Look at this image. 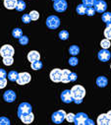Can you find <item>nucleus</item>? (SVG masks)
Returning <instances> with one entry per match:
<instances>
[{
	"label": "nucleus",
	"instance_id": "393cba45",
	"mask_svg": "<svg viewBox=\"0 0 111 125\" xmlns=\"http://www.w3.org/2000/svg\"><path fill=\"white\" fill-rule=\"evenodd\" d=\"M12 36L15 39H20L23 36V31L20 28H16V29H14L12 31Z\"/></svg>",
	"mask_w": 111,
	"mask_h": 125
},
{
	"label": "nucleus",
	"instance_id": "2f4dec72",
	"mask_svg": "<svg viewBox=\"0 0 111 125\" xmlns=\"http://www.w3.org/2000/svg\"><path fill=\"white\" fill-rule=\"evenodd\" d=\"M69 64L71 65V66H77L78 65V63H79V59L77 58V57H75V56H73V57H70L69 58Z\"/></svg>",
	"mask_w": 111,
	"mask_h": 125
},
{
	"label": "nucleus",
	"instance_id": "79ce46f5",
	"mask_svg": "<svg viewBox=\"0 0 111 125\" xmlns=\"http://www.w3.org/2000/svg\"><path fill=\"white\" fill-rule=\"evenodd\" d=\"M85 125H94V121L92 120V119H90V118H88L87 121H86V123H85Z\"/></svg>",
	"mask_w": 111,
	"mask_h": 125
},
{
	"label": "nucleus",
	"instance_id": "f704fd0d",
	"mask_svg": "<svg viewBox=\"0 0 111 125\" xmlns=\"http://www.w3.org/2000/svg\"><path fill=\"white\" fill-rule=\"evenodd\" d=\"M31 21L32 20H31V17L29 14H24L22 16V22L24 24H29V23H31Z\"/></svg>",
	"mask_w": 111,
	"mask_h": 125
},
{
	"label": "nucleus",
	"instance_id": "a18cd8bd",
	"mask_svg": "<svg viewBox=\"0 0 111 125\" xmlns=\"http://www.w3.org/2000/svg\"><path fill=\"white\" fill-rule=\"evenodd\" d=\"M52 1H53V2H54V1H56V0H52Z\"/></svg>",
	"mask_w": 111,
	"mask_h": 125
},
{
	"label": "nucleus",
	"instance_id": "f8f14e48",
	"mask_svg": "<svg viewBox=\"0 0 111 125\" xmlns=\"http://www.w3.org/2000/svg\"><path fill=\"white\" fill-rule=\"evenodd\" d=\"M97 57H98V59H99L100 61H102V62H107V61H109L110 58H111V52H110L108 49H103V48H102L101 50L98 51Z\"/></svg>",
	"mask_w": 111,
	"mask_h": 125
},
{
	"label": "nucleus",
	"instance_id": "cd10ccee",
	"mask_svg": "<svg viewBox=\"0 0 111 125\" xmlns=\"http://www.w3.org/2000/svg\"><path fill=\"white\" fill-rule=\"evenodd\" d=\"M100 46H101L103 49H108V48L111 46V42H110L109 40L104 39V40H102V41L100 42Z\"/></svg>",
	"mask_w": 111,
	"mask_h": 125
},
{
	"label": "nucleus",
	"instance_id": "412c9836",
	"mask_svg": "<svg viewBox=\"0 0 111 125\" xmlns=\"http://www.w3.org/2000/svg\"><path fill=\"white\" fill-rule=\"evenodd\" d=\"M27 8V5H26V2L24 1V0H18V2H17V5H16V10L18 12H22L24 11L25 9Z\"/></svg>",
	"mask_w": 111,
	"mask_h": 125
},
{
	"label": "nucleus",
	"instance_id": "f257e3e1",
	"mask_svg": "<svg viewBox=\"0 0 111 125\" xmlns=\"http://www.w3.org/2000/svg\"><path fill=\"white\" fill-rule=\"evenodd\" d=\"M71 93L73 96V102L77 104H80L83 103V99L86 96V90L81 85H75L71 89Z\"/></svg>",
	"mask_w": 111,
	"mask_h": 125
},
{
	"label": "nucleus",
	"instance_id": "2eb2a0df",
	"mask_svg": "<svg viewBox=\"0 0 111 125\" xmlns=\"http://www.w3.org/2000/svg\"><path fill=\"white\" fill-rule=\"evenodd\" d=\"M39 59H40V54L37 50H32V51L29 52V54H28V60H29L31 63L34 61L39 60Z\"/></svg>",
	"mask_w": 111,
	"mask_h": 125
},
{
	"label": "nucleus",
	"instance_id": "4c0bfd02",
	"mask_svg": "<svg viewBox=\"0 0 111 125\" xmlns=\"http://www.w3.org/2000/svg\"><path fill=\"white\" fill-rule=\"evenodd\" d=\"M68 122H74L75 120V114L74 113H68L66 114V118H65Z\"/></svg>",
	"mask_w": 111,
	"mask_h": 125
},
{
	"label": "nucleus",
	"instance_id": "a211bd4d",
	"mask_svg": "<svg viewBox=\"0 0 111 125\" xmlns=\"http://www.w3.org/2000/svg\"><path fill=\"white\" fill-rule=\"evenodd\" d=\"M108 84V80L105 76H99L97 77L96 79V85L99 87V88H105Z\"/></svg>",
	"mask_w": 111,
	"mask_h": 125
},
{
	"label": "nucleus",
	"instance_id": "dca6fc26",
	"mask_svg": "<svg viewBox=\"0 0 111 125\" xmlns=\"http://www.w3.org/2000/svg\"><path fill=\"white\" fill-rule=\"evenodd\" d=\"M20 119H21L22 122H24L26 124H30V123H32L34 121L35 116H34V113L33 112H30V113H28V114H25V115L21 116Z\"/></svg>",
	"mask_w": 111,
	"mask_h": 125
},
{
	"label": "nucleus",
	"instance_id": "39448f33",
	"mask_svg": "<svg viewBox=\"0 0 111 125\" xmlns=\"http://www.w3.org/2000/svg\"><path fill=\"white\" fill-rule=\"evenodd\" d=\"M53 8L56 12L62 13L67 10L68 3L66 0H56V1H54V3H53Z\"/></svg>",
	"mask_w": 111,
	"mask_h": 125
},
{
	"label": "nucleus",
	"instance_id": "ddd939ff",
	"mask_svg": "<svg viewBox=\"0 0 111 125\" xmlns=\"http://www.w3.org/2000/svg\"><path fill=\"white\" fill-rule=\"evenodd\" d=\"M16 99H17V95L12 90H8L3 94V100L6 103H13L16 101Z\"/></svg>",
	"mask_w": 111,
	"mask_h": 125
},
{
	"label": "nucleus",
	"instance_id": "f03ea898",
	"mask_svg": "<svg viewBox=\"0 0 111 125\" xmlns=\"http://www.w3.org/2000/svg\"><path fill=\"white\" fill-rule=\"evenodd\" d=\"M46 26L50 30H56L60 27V19L55 15H51L46 19Z\"/></svg>",
	"mask_w": 111,
	"mask_h": 125
},
{
	"label": "nucleus",
	"instance_id": "423d86ee",
	"mask_svg": "<svg viewBox=\"0 0 111 125\" xmlns=\"http://www.w3.org/2000/svg\"><path fill=\"white\" fill-rule=\"evenodd\" d=\"M15 53L14 47L10 44H4L1 48H0V55L2 57H7V56H13Z\"/></svg>",
	"mask_w": 111,
	"mask_h": 125
},
{
	"label": "nucleus",
	"instance_id": "a878e982",
	"mask_svg": "<svg viewBox=\"0 0 111 125\" xmlns=\"http://www.w3.org/2000/svg\"><path fill=\"white\" fill-rule=\"evenodd\" d=\"M101 19L105 24L110 23L111 22V12H104L101 16Z\"/></svg>",
	"mask_w": 111,
	"mask_h": 125
},
{
	"label": "nucleus",
	"instance_id": "6ab92c4d",
	"mask_svg": "<svg viewBox=\"0 0 111 125\" xmlns=\"http://www.w3.org/2000/svg\"><path fill=\"white\" fill-rule=\"evenodd\" d=\"M17 2H18V0H4V6L6 9L12 10L16 8Z\"/></svg>",
	"mask_w": 111,
	"mask_h": 125
},
{
	"label": "nucleus",
	"instance_id": "de8ad7c7",
	"mask_svg": "<svg viewBox=\"0 0 111 125\" xmlns=\"http://www.w3.org/2000/svg\"><path fill=\"white\" fill-rule=\"evenodd\" d=\"M95 1H96V0H95Z\"/></svg>",
	"mask_w": 111,
	"mask_h": 125
},
{
	"label": "nucleus",
	"instance_id": "6e6552de",
	"mask_svg": "<svg viewBox=\"0 0 111 125\" xmlns=\"http://www.w3.org/2000/svg\"><path fill=\"white\" fill-rule=\"evenodd\" d=\"M92 7L94 8L95 12L104 13L106 11V9H107V3L104 1V0H96Z\"/></svg>",
	"mask_w": 111,
	"mask_h": 125
},
{
	"label": "nucleus",
	"instance_id": "473e14b6",
	"mask_svg": "<svg viewBox=\"0 0 111 125\" xmlns=\"http://www.w3.org/2000/svg\"><path fill=\"white\" fill-rule=\"evenodd\" d=\"M104 37L107 40L111 41V28L110 27H106V29L104 30Z\"/></svg>",
	"mask_w": 111,
	"mask_h": 125
},
{
	"label": "nucleus",
	"instance_id": "a19ab883",
	"mask_svg": "<svg viewBox=\"0 0 111 125\" xmlns=\"http://www.w3.org/2000/svg\"><path fill=\"white\" fill-rule=\"evenodd\" d=\"M77 78H78L77 74L74 73V72H71V75H70V82H75V81L77 80Z\"/></svg>",
	"mask_w": 111,
	"mask_h": 125
},
{
	"label": "nucleus",
	"instance_id": "7ed1b4c3",
	"mask_svg": "<svg viewBox=\"0 0 111 125\" xmlns=\"http://www.w3.org/2000/svg\"><path fill=\"white\" fill-rule=\"evenodd\" d=\"M66 114H67V113H66L65 110H63V109L57 110V111H55V112L52 113V115H51V120H52L53 123L60 124V123H62V122L65 120Z\"/></svg>",
	"mask_w": 111,
	"mask_h": 125
},
{
	"label": "nucleus",
	"instance_id": "72a5a7b5",
	"mask_svg": "<svg viewBox=\"0 0 111 125\" xmlns=\"http://www.w3.org/2000/svg\"><path fill=\"white\" fill-rule=\"evenodd\" d=\"M83 1V4H84L86 7H92L95 0H82Z\"/></svg>",
	"mask_w": 111,
	"mask_h": 125
},
{
	"label": "nucleus",
	"instance_id": "9d476101",
	"mask_svg": "<svg viewBox=\"0 0 111 125\" xmlns=\"http://www.w3.org/2000/svg\"><path fill=\"white\" fill-rule=\"evenodd\" d=\"M89 118L88 114L85 113V112H79L77 114H75V124L76 125H85L87 119Z\"/></svg>",
	"mask_w": 111,
	"mask_h": 125
},
{
	"label": "nucleus",
	"instance_id": "bb28decb",
	"mask_svg": "<svg viewBox=\"0 0 111 125\" xmlns=\"http://www.w3.org/2000/svg\"><path fill=\"white\" fill-rule=\"evenodd\" d=\"M3 63L6 66H11L14 63V59L13 56H7V57H3Z\"/></svg>",
	"mask_w": 111,
	"mask_h": 125
},
{
	"label": "nucleus",
	"instance_id": "ea45409f",
	"mask_svg": "<svg viewBox=\"0 0 111 125\" xmlns=\"http://www.w3.org/2000/svg\"><path fill=\"white\" fill-rule=\"evenodd\" d=\"M7 77V72L2 69V68H0V79H4Z\"/></svg>",
	"mask_w": 111,
	"mask_h": 125
},
{
	"label": "nucleus",
	"instance_id": "b1692460",
	"mask_svg": "<svg viewBox=\"0 0 111 125\" xmlns=\"http://www.w3.org/2000/svg\"><path fill=\"white\" fill-rule=\"evenodd\" d=\"M86 10H87V7L84 4H79L76 7V12L79 15H86Z\"/></svg>",
	"mask_w": 111,
	"mask_h": 125
},
{
	"label": "nucleus",
	"instance_id": "c9c22d12",
	"mask_svg": "<svg viewBox=\"0 0 111 125\" xmlns=\"http://www.w3.org/2000/svg\"><path fill=\"white\" fill-rule=\"evenodd\" d=\"M0 125H10V120L5 116H1L0 117Z\"/></svg>",
	"mask_w": 111,
	"mask_h": 125
},
{
	"label": "nucleus",
	"instance_id": "5701e85b",
	"mask_svg": "<svg viewBox=\"0 0 111 125\" xmlns=\"http://www.w3.org/2000/svg\"><path fill=\"white\" fill-rule=\"evenodd\" d=\"M69 53L71 54V55H73V56H76V55H78L79 53H80V47L78 46V45H71L70 47H69Z\"/></svg>",
	"mask_w": 111,
	"mask_h": 125
},
{
	"label": "nucleus",
	"instance_id": "c85d7f7f",
	"mask_svg": "<svg viewBox=\"0 0 111 125\" xmlns=\"http://www.w3.org/2000/svg\"><path fill=\"white\" fill-rule=\"evenodd\" d=\"M59 39L61 41H67L69 39V33H68V31L62 30L61 32L59 33Z\"/></svg>",
	"mask_w": 111,
	"mask_h": 125
},
{
	"label": "nucleus",
	"instance_id": "9b49d317",
	"mask_svg": "<svg viewBox=\"0 0 111 125\" xmlns=\"http://www.w3.org/2000/svg\"><path fill=\"white\" fill-rule=\"evenodd\" d=\"M60 99L64 104H70L73 102V96H72V93L71 90H64L61 95H60Z\"/></svg>",
	"mask_w": 111,
	"mask_h": 125
},
{
	"label": "nucleus",
	"instance_id": "49530a36",
	"mask_svg": "<svg viewBox=\"0 0 111 125\" xmlns=\"http://www.w3.org/2000/svg\"><path fill=\"white\" fill-rule=\"evenodd\" d=\"M110 68H111V65H110Z\"/></svg>",
	"mask_w": 111,
	"mask_h": 125
},
{
	"label": "nucleus",
	"instance_id": "f3484780",
	"mask_svg": "<svg viewBox=\"0 0 111 125\" xmlns=\"http://www.w3.org/2000/svg\"><path fill=\"white\" fill-rule=\"evenodd\" d=\"M70 75H71V71L68 69H64L62 70V78H61V82L64 84L70 83Z\"/></svg>",
	"mask_w": 111,
	"mask_h": 125
},
{
	"label": "nucleus",
	"instance_id": "58836bf2",
	"mask_svg": "<svg viewBox=\"0 0 111 125\" xmlns=\"http://www.w3.org/2000/svg\"><path fill=\"white\" fill-rule=\"evenodd\" d=\"M7 85V79L4 78V79H0V89H3L5 88Z\"/></svg>",
	"mask_w": 111,
	"mask_h": 125
},
{
	"label": "nucleus",
	"instance_id": "aec40b11",
	"mask_svg": "<svg viewBox=\"0 0 111 125\" xmlns=\"http://www.w3.org/2000/svg\"><path fill=\"white\" fill-rule=\"evenodd\" d=\"M31 67H32L33 70L37 71V70H40L43 67V65H42V62L40 60H37V61L32 62V63H31Z\"/></svg>",
	"mask_w": 111,
	"mask_h": 125
},
{
	"label": "nucleus",
	"instance_id": "1a4fd4ad",
	"mask_svg": "<svg viewBox=\"0 0 111 125\" xmlns=\"http://www.w3.org/2000/svg\"><path fill=\"white\" fill-rule=\"evenodd\" d=\"M61 78H62V70L59 68H55L53 70H51L50 72V79L52 82L54 83H59L61 82Z\"/></svg>",
	"mask_w": 111,
	"mask_h": 125
},
{
	"label": "nucleus",
	"instance_id": "4be33fe9",
	"mask_svg": "<svg viewBox=\"0 0 111 125\" xmlns=\"http://www.w3.org/2000/svg\"><path fill=\"white\" fill-rule=\"evenodd\" d=\"M18 74H19V73H18L17 71H15V70L10 71V72L7 74V76H8V80L11 81V82H16L17 79H18Z\"/></svg>",
	"mask_w": 111,
	"mask_h": 125
},
{
	"label": "nucleus",
	"instance_id": "0eeeda50",
	"mask_svg": "<svg viewBox=\"0 0 111 125\" xmlns=\"http://www.w3.org/2000/svg\"><path fill=\"white\" fill-rule=\"evenodd\" d=\"M31 79H32V77L28 72H22V73L18 74V79L16 82L19 85H26L31 82Z\"/></svg>",
	"mask_w": 111,
	"mask_h": 125
},
{
	"label": "nucleus",
	"instance_id": "7c9ffc66",
	"mask_svg": "<svg viewBox=\"0 0 111 125\" xmlns=\"http://www.w3.org/2000/svg\"><path fill=\"white\" fill-rule=\"evenodd\" d=\"M19 43L21 45H27L29 43V38L27 36H22L20 39H19Z\"/></svg>",
	"mask_w": 111,
	"mask_h": 125
},
{
	"label": "nucleus",
	"instance_id": "4468645a",
	"mask_svg": "<svg viewBox=\"0 0 111 125\" xmlns=\"http://www.w3.org/2000/svg\"><path fill=\"white\" fill-rule=\"evenodd\" d=\"M97 124L98 125H110L111 120L108 118L106 113H102L97 117Z\"/></svg>",
	"mask_w": 111,
	"mask_h": 125
},
{
	"label": "nucleus",
	"instance_id": "e433bc0d",
	"mask_svg": "<svg viewBox=\"0 0 111 125\" xmlns=\"http://www.w3.org/2000/svg\"><path fill=\"white\" fill-rule=\"evenodd\" d=\"M86 14H87L88 16H90V17L93 16V15L95 14V10H94V8H93V7H87Z\"/></svg>",
	"mask_w": 111,
	"mask_h": 125
},
{
	"label": "nucleus",
	"instance_id": "37998d69",
	"mask_svg": "<svg viewBox=\"0 0 111 125\" xmlns=\"http://www.w3.org/2000/svg\"><path fill=\"white\" fill-rule=\"evenodd\" d=\"M106 114H107V116H108V118H109V119L111 120V110H109V111H108V112H107Z\"/></svg>",
	"mask_w": 111,
	"mask_h": 125
},
{
	"label": "nucleus",
	"instance_id": "c756f323",
	"mask_svg": "<svg viewBox=\"0 0 111 125\" xmlns=\"http://www.w3.org/2000/svg\"><path fill=\"white\" fill-rule=\"evenodd\" d=\"M29 15H30L32 21H37V20H38V18H39V13H38L37 11H36V10L31 11V13H30Z\"/></svg>",
	"mask_w": 111,
	"mask_h": 125
},
{
	"label": "nucleus",
	"instance_id": "20e7f679",
	"mask_svg": "<svg viewBox=\"0 0 111 125\" xmlns=\"http://www.w3.org/2000/svg\"><path fill=\"white\" fill-rule=\"evenodd\" d=\"M30 112H33V107L29 103H22L18 106V117L19 118L25 114L30 113Z\"/></svg>",
	"mask_w": 111,
	"mask_h": 125
},
{
	"label": "nucleus",
	"instance_id": "c03bdc74",
	"mask_svg": "<svg viewBox=\"0 0 111 125\" xmlns=\"http://www.w3.org/2000/svg\"><path fill=\"white\" fill-rule=\"evenodd\" d=\"M106 25H107V27H110V28H111V22L108 23V24H106Z\"/></svg>",
	"mask_w": 111,
	"mask_h": 125
}]
</instances>
